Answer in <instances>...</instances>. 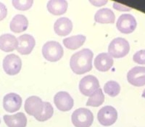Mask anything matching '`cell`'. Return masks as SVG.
<instances>
[{
	"label": "cell",
	"mask_w": 145,
	"mask_h": 127,
	"mask_svg": "<svg viewBox=\"0 0 145 127\" xmlns=\"http://www.w3.org/2000/svg\"><path fill=\"white\" fill-rule=\"evenodd\" d=\"M18 39L13 35L5 33L0 36V50L5 52H12L17 49Z\"/></svg>",
	"instance_id": "e0dca14e"
},
{
	"label": "cell",
	"mask_w": 145,
	"mask_h": 127,
	"mask_svg": "<svg viewBox=\"0 0 145 127\" xmlns=\"http://www.w3.org/2000/svg\"><path fill=\"white\" fill-rule=\"evenodd\" d=\"M105 101V95L102 92V90L99 88L94 92L89 97L86 105L91 106V107H99Z\"/></svg>",
	"instance_id": "7402d4cb"
},
{
	"label": "cell",
	"mask_w": 145,
	"mask_h": 127,
	"mask_svg": "<svg viewBox=\"0 0 145 127\" xmlns=\"http://www.w3.org/2000/svg\"><path fill=\"white\" fill-rule=\"evenodd\" d=\"M3 69L7 74L14 76L20 72L22 68V61L18 55L10 54L3 60Z\"/></svg>",
	"instance_id": "8992f818"
},
{
	"label": "cell",
	"mask_w": 145,
	"mask_h": 127,
	"mask_svg": "<svg viewBox=\"0 0 145 127\" xmlns=\"http://www.w3.org/2000/svg\"><path fill=\"white\" fill-rule=\"evenodd\" d=\"M94 54L89 49H83L72 55L70 66L76 74H84L92 69Z\"/></svg>",
	"instance_id": "6da1fadb"
},
{
	"label": "cell",
	"mask_w": 145,
	"mask_h": 127,
	"mask_svg": "<svg viewBox=\"0 0 145 127\" xmlns=\"http://www.w3.org/2000/svg\"><path fill=\"white\" fill-rule=\"evenodd\" d=\"M72 29V23L68 18H60L54 24V32L59 36H65L71 33Z\"/></svg>",
	"instance_id": "9a60e30c"
},
{
	"label": "cell",
	"mask_w": 145,
	"mask_h": 127,
	"mask_svg": "<svg viewBox=\"0 0 145 127\" xmlns=\"http://www.w3.org/2000/svg\"><path fill=\"white\" fill-rule=\"evenodd\" d=\"M104 92L110 97H116L120 92V86L116 81H109L105 84Z\"/></svg>",
	"instance_id": "603a6c76"
},
{
	"label": "cell",
	"mask_w": 145,
	"mask_h": 127,
	"mask_svg": "<svg viewBox=\"0 0 145 127\" xmlns=\"http://www.w3.org/2000/svg\"><path fill=\"white\" fill-rule=\"evenodd\" d=\"M86 41V36L84 35H76L63 39V45L69 50H75L81 47Z\"/></svg>",
	"instance_id": "44dd1931"
},
{
	"label": "cell",
	"mask_w": 145,
	"mask_h": 127,
	"mask_svg": "<svg viewBox=\"0 0 145 127\" xmlns=\"http://www.w3.org/2000/svg\"><path fill=\"white\" fill-rule=\"evenodd\" d=\"M68 9V2L65 0H51L47 3V10L54 15H61L65 13Z\"/></svg>",
	"instance_id": "d6986e66"
},
{
	"label": "cell",
	"mask_w": 145,
	"mask_h": 127,
	"mask_svg": "<svg viewBox=\"0 0 145 127\" xmlns=\"http://www.w3.org/2000/svg\"><path fill=\"white\" fill-rule=\"evenodd\" d=\"M12 3L13 7L17 10L25 11L31 7L33 2L31 0H21V1L20 0H14L12 2Z\"/></svg>",
	"instance_id": "d4e9b609"
},
{
	"label": "cell",
	"mask_w": 145,
	"mask_h": 127,
	"mask_svg": "<svg viewBox=\"0 0 145 127\" xmlns=\"http://www.w3.org/2000/svg\"><path fill=\"white\" fill-rule=\"evenodd\" d=\"M25 111L28 115L33 116L36 119L38 118L43 113L44 108V102L39 97L31 96L27 98L24 105Z\"/></svg>",
	"instance_id": "5b68a950"
},
{
	"label": "cell",
	"mask_w": 145,
	"mask_h": 127,
	"mask_svg": "<svg viewBox=\"0 0 145 127\" xmlns=\"http://www.w3.org/2000/svg\"><path fill=\"white\" fill-rule=\"evenodd\" d=\"M94 20L97 23H103V24L114 23L116 20V16L112 10H111L110 9L102 8L96 12L94 15Z\"/></svg>",
	"instance_id": "ffe728a7"
},
{
	"label": "cell",
	"mask_w": 145,
	"mask_h": 127,
	"mask_svg": "<svg viewBox=\"0 0 145 127\" xmlns=\"http://www.w3.org/2000/svg\"><path fill=\"white\" fill-rule=\"evenodd\" d=\"M54 105L61 111H71L74 105L73 99L67 92H59L54 98Z\"/></svg>",
	"instance_id": "8fae6325"
},
{
	"label": "cell",
	"mask_w": 145,
	"mask_h": 127,
	"mask_svg": "<svg viewBox=\"0 0 145 127\" xmlns=\"http://www.w3.org/2000/svg\"><path fill=\"white\" fill-rule=\"evenodd\" d=\"M63 48L57 41H50L44 44L42 47L44 58L48 61L56 62L63 56Z\"/></svg>",
	"instance_id": "7a4b0ae2"
},
{
	"label": "cell",
	"mask_w": 145,
	"mask_h": 127,
	"mask_svg": "<svg viewBox=\"0 0 145 127\" xmlns=\"http://www.w3.org/2000/svg\"><path fill=\"white\" fill-rule=\"evenodd\" d=\"M113 59L108 53H100L94 60V66L99 71L105 72L112 68Z\"/></svg>",
	"instance_id": "5bb4252c"
},
{
	"label": "cell",
	"mask_w": 145,
	"mask_h": 127,
	"mask_svg": "<svg viewBox=\"0 0 145 127\" xmlns=\"http://www.w3.org/2000/svg\"><path fill=\"white\" fill-rule=\"evenodd\" d=\"M17 39H18L17 51L21 54H30L36 45V41L31 35L23 34L17 38Z\"/></svg>",
	"instance_id": "7c38bea8"
},
{
	"label": "cell",
	"mask_w": 145,
	"mask_h": 127,
	"mask_svg": "<svg viewBox=\"0 0 145 127\" xmlns=\"http://www.w3.org/2000/svg\"><path fill=\"white\" fill-rule=\"evenodd\" d=\"M7 14V7L4 5L3 3L0 2V21L4 20Z\"/></svg>",
	"instance_id": "4316f807"
},
{
	"label": "cell",
	"mask_w": 145,
	"mask_h": 127,
	"mask_svg": "<svg viewBox=\"0 0 145 127\" xmlns=\"http://www.w3.org/2000/svg\"><path fill=\"white\" fill-rule=\"evenodd\" d=\"M114 8L117 9L119 11H130L131 8L129 7H127L125 6H123V5H120V4L117 3V2H115L113 5Z\"/></svg>",
	"instance_id": "83f0119b"
},
{
	"label": "cell",
	"mask_w": 145,
	"mask_h": 127,
	"mask_svg": "<svg viewBox=\"0 0 145 127\" xmlns=\"http://www.w3.org/2000/svg\"><path fill=\"white\" fill-rule=\"evenodd\" d=\"M99 89V83L95 76L88 75L84 77L79 83V90L85 96L90 97L94 92Z\"/></svg>",
	"instance_id": "ba28073f"
},
{
	"label": "cell",
	"mask_w": 145,
	"mask_h": 127,
	"mask_svg": "<svg viewBox=\"0 0 145 127\" xmlns=\"http://www.w3.org/2000/svg\"><path fill=\"white\" fill-rule=\"evenodd\" d=\"M71 120L76 127H90L94 120V116L89 109L81 107L72 113Z\"/></svg>",
	"instance_id": "277c9868"
},
{
	"label": "cell",
	"mask_w": 145,
	"mask_h": 127,
	"mask_svg": "<svg viewBox=\"0 0 145 127\" xmlns=\"http://www.w3.org/2000/svg\"><path fill=\"white\" fill-rule=\"evenodd\" d=\"M130 50L129 41L123 38L114 39L108 46V54L112 58H120L128 54Z\"/></svg>",
	"instance_id": "3957f363"
},
{
	"label": "cell",
	"mask_w": 145,
	"mask_h": 127,
	"mask_svg": "<svg viewBox=\"0 0 145 127\" xmlns=\"http://www.w3.org/2000/svg\"><path fill=\"white\" fill-rule=\"evenodd\" d=\"M127 80L135 86H142L145 85V67L136 66L128 72Z\"/></svg>",
	"instance_id": "30bf717a"
},
{
	"label": "cell",
	"mask_w": 145,
	"mask_h": 127,
	"mask_svg": "<svg viewBox=\"0 0 145 127\" xmlns=\"http://www.w3.org/2000/svg\"><path fill=\"white\" fill-rule=\"evenodd\" d=\"M118 118V112L112 106H105L101 108L97 114L99 124L105 126H109L116 123Z\"/></svg>",
	"instance_id": "52a82bcc"
},
{
	"label": "cell",
	"mask_w": 145,
	"mask_h": 127,
	"mask_svg": "<svg viewBox=\"0 0 145 127\" xmlns=\"http://www.w3.org/2000/svg\"><path fill=\"white\" fill-rule=\"evenodd\" d=\"M137 25L135 18L130 14L120 15L116 23L118 30L123 33H132L137 28Z\"/></svg>",
	"instance_id": "9c48e42d"
},
{
	"label": "cell",
	"mask_w": 145,
	"mask_h": 127,
	"mask_svg": "<svg viewBox=\"0 0 145 127\" xmlns=\"http://www.w3.org/2000/svg\"><path fill=\"white\" fill-rule=\"evenodd\" d=\"M3 118L8 127H25L27 125V118L23 113H18L15 115H5Z\"/></svg>",
	"instance_id": "2e32d148"
},
{
	"label": "cell",
	"mask_w": 145,
	"mask_h": 127,
	"mask_svg": "<svg viewBox=\"0 0 145 127\" xmlns=\"http://www.w3.org/2000/svg\"><path fill=\"white\" fill-rule=\"evenodd\" d=\"M28 26V21L26 17L23 15H16L10 22V30L14 33H21L25 31Z\"/></svg>",
	"instance_id": "ac0fdd59"
},
{
	"label": "cell",
	"mask_w": 145,
	"mask_h": 127,
	"mask_svg": "<svg viewBox=\"0 0 145 127\" xmlns=\"http://www.w3.org/2000/svg\"><path fill=\"white\" fill-rule=\"evenodd\" d=\"M22 98L15 93H9L3 98V107L9 113L18 111L21 107Z\"/></svg>",
	"instance_id": "4fadbf2b"
},
{
	"label": "cell",
	"mask_w": 145,
	"mask_h": 127,
	"mask_svg": "<svg viewBox=\"0 0 145 127\" xmlns=\"http://www.w3.org/2000/svg\"><path fill=\"white\" fill-rule=\"evenodd\" d=\"M142 97H143L144 98H145V89H144V90L143 93H142Z\"/></svg>",
	"instance_id": "f1b7e54d"
},
{
	"label": "cell",
	"mask_w": 145,
	"mask_h": 127,
	"mask_svg": "<svg viewBox=\"0 0 145 127\" xmlns=\"http://www.w3.org/2000/svg\"><path fill=\"white\" fill-rule=\"evenodd\" d=\"M53 113H54V110H53L52 105L50 104V102H44V108L43 113L36 120L41 121V122L47 120L48 119L52 118Z\"/></svg>",
	"instance_id": "cb8c5ba5"
},
{
	"label": "cell",
	"mask_w": 145,
	"mask_h": 127,
	"mask_svg": "<svg viewBox=\"0 0 145 127\" xmlns=\"http://www.w3.org/2000/svg\"><path fill=\"white\" fill-rule=\"evenodd\" d=\"M133 60L138 64L145 65V50L137 52L133 56Z\"/></svg>",
	"instance_id": "484cf974"
},
{
	"label": "cell",
	"mask_w": 145,
	"mask_h": 127,
	"mask_svg": "<svg viewBox=\"0 0 145 127\" xmlns=\"http://www.w3.org/2000/svg\"><path fill=\"white\" fill-rule=\"evenodd\" d=\"M0 123H1V120H0Z\"/></svg>",
	"instance_id": "f546056e"
}]
</instances>
